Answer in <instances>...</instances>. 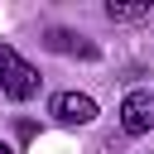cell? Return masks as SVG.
<instances>
[{"label":"cell","mask_w":154,"mask_h":154,"mask_svg":"<svg viewBox=\"0 0 154 154\" xmlns=\"http://www.w3.org/2000/svg\"><path fill=\"white\" fill-rule=\"evenodd\" d=\"M48 116L63 120V125H91V120H96V101H91L87 91H58V96L48 101Z\"/></svg>","instance_id":"cell-3"},{"label":"cell","mask_w":154,"mask_h":154,"mask_svg":"<svg viewBox=\"0 0 154 154\" xmlns=\"http://www.w3.org/2000/svg\"><path fill=\"white\" fill-rule=\"evenodd\" d=\"M144 14H149V0H111L106 5V19H116V24H135Z\"/></svg>","instance_id":"cell-5"},{"label":"cell","mask_w":154,"mask_h":154,"mask_svg":"<svg viewBox=\"0 0 154 154\" xmlns=\"http://www.w3.org/2000/svg\"><path fill=\"white\" fill-rule=\"evenodd\" d=\"M53 53H82V58H96V48L91 43H82V34H67V29H48V38H43Z\"/></svg>","instance_id":"cell-4"},{"label":"cell","mask_w":154,"mask_h":154,"mask_svg":"<svg viewBox=\"0 0 154 154\" xmlns=\"http://www.w3.org/2000/svg\"><path fill=\"white\" fill-rule=\"evenodd\" d=\"M0 154H14V149H10V144H5V140H0Z\"/></svg>","instance_id":"cell-6"},{"label":"cell","mask_w":154,"mask_h":154,"mask_svg":"<svg viewBox=\"0 0 154 154\" xmlns=\"http://www.w3.org/2000/svg\"><path fill=\"white\" fill-rule=\"evenodd\" d=\"M0 91H5L10 101H29V96H38V72H34L10 43H0Z\"/></svg>","instance_id":"cell-1"},{"label":"cell","mask_w":154,"mask_h":154,"mask_svg":"<svg viewBox=\"0 0 154 154\" xmlns=\"http://www.w3.org/2000/svg\"><path fill=\"white\" fill-rule=\"evenodd\" d=\"M120 130L125 135H149L154 130V91H144V87L125 91V101H120Z\"/></svg>","instance_id":"cell-2"}]
</instances>
